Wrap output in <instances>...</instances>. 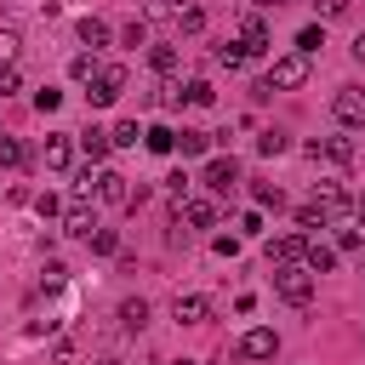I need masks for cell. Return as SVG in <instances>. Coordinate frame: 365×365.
I'll return each instance as SVG.
<instances>
[{
    "label": "cell",
    "mask_w": 365,
    "mask_h": 365,
    "mask_svg": "<svg viewBox=\"0 0 365 365\" xmlns=\"http://www.w3.org/2000/svg\"><path fill=\"white\" fill-rule=\"evenodd\" d=\"M86 245H91L97 257H120V234H114V228H91V234H86Z\"/></svg>",
    "instance_id": "603a6c76"
},
{
    "label": "cell",
    "mask_w": 365,
    "mask_h": 365,
    "mask_svg": "<svg viewBox=\"0 0 365 365\" xmlns=\"http://www.w3.org/2000/svg\"><path fill=\"white\" fill-rule=\"evenodd\" d=\"M211 97H217V91H211V80H188V86H182V103H188V108H205Z\"/></svg>",
    "instance_id": "484cf974"
},
{
    "label": "cell",
    "mask_w": 365,
    "mask_h": 365,
    "mask_svg": "<svg viewBox=\"0 0 365 365\" xmlns=\"http://www.w3.org/2000/svg\"><path fill=\"white\" fill-rule=\"evenodd\" d=\"M205 148H211V131H194V125L177 131V154H205Z\"/></svg>",
    "instance_id": "7402d4cb"
},
{
    "label": "cell",
    "mask_w": 365,
    "mask_h": 365,
    "mask_svg": "<svg viewBox=\"0 0 365 365\" xmlns=\"http://www.w3.org/2000/svg\"><path fill=\"white\" fill-rule=\"evenodd\" d=\"M182 217H188L194 228H217L222 211H217V200H182Z\"/></svg>",
    "instance_id": "e0dca14e"
},
{
    "label": "cell",
    "mask_w": 365,
    "mask_h": 365,
    "mask_svg": "<svg viewBox=\"0 0 365 365\" xmlns=\"http://www.w3.org/2000/svg\"><path fill=\"white\" fill-rule=\"evenodd\" d=\"M211 251H217V257H240V234H217Z\"/></svg>",
    "instance_id": "74e56055"
},
{
    "label": "cell",
    "mask_w": 365,
    "mask_h": 365,
    "mask_svg": "<svg viewBox=\"0 0 365 365\" xmlns=\"http://www.w3.org/2000/svg\"><path fill=\"white\" fill-rule=\"evenodd\" d=\"M17 86H23V74H17V63H6V68H0V97H11Z\"/></svg>",
    "instance_id": "f35d334b"
},
{
    "label": "cell",
    "mask_w": 365,
    "mask_h": 365,
    "mask_svg": "<svg viewBox=\"0 0 365 365\" xmlns=\"http://www.w3.org/2000/svg\"><path fill=\"white\" fill-rule=\"evenodd\" d=\"M319 46H325V29H319V23H308V29L297 34V51H319Z\"/></svg>",
    "instance_id": "4dcf8cb0"
},
{
    "label": "cell",
    "mask_w": 365,
    "mask_h": 365,
    "mask_svg": "<svg viewBox=\"0 0 365 365\" xmlns=\"http://www.w3.org/2000/svg\"><path fill=\"white\" fill-rule=\"evenodd\" d=\"M86 86H91L86 97H91L97 108H108V103H120V97H125V68H120V63H97V74H91Z\"/></svg>",
    "instance_id": "7a4b0ae2"
},
{
    "label": "cell",
    "mask_w": 365,
    "mask_h": 365,
    "mask_svg": "<svg viewBox=\"0 0 365 365\" xmlns=\"http://www.w3.org/2000/svg\"><path fill=\"white\" fill-rule=\"evenodd\" d=\"M148 63H154L160 74H171V68H177V46H154V51H148Z\"/></svg>",
    "instance_id": "1f68e13d"
},
{
    "label": "cell",
    "mask_w": 365,
    "mask_h": 365,
    "mask_svg": "<svg viewBox=\"0 0 365 365\" xmlns=\"http://www.w3.org/2000/svg\"><path fill=\"white\" fill-rule=\"evenodd\" d=\"M285 0H251V11H279Z\"/></svg>",
    "instance_id": "f6af8a7d"
},
{
    "label": "cell",
    "mask_w": 365,
    "mask_h": 365,
    "mask_svg": "<svg viewBox=\"0 0 365 365\" xmlns=\"http://www.w3.org/2000/svg\"><path fill=\"white\" fill-rule=\"evenodd\" d=\"M171 23H177V34H200V29H205V11H200V6H177Z\"/></svg>",
    "instance_id": "ffe728a7"
},
{
    "label": "cell",
    "mask_w": 365,
    "mask_h": 365,
    "mask_svg": "<svg viewBox=\"0 0 365 365\" xmlns=\"http://www.w3.org/2000/svg\"><path fill=\"white\" fill-rule=\"evenodd\" d=\"M80 46L103 51V46H108V23H103V17H80Z\"/></svg>",
    "instance_id": "ac0fdd59"
},
{
    "label": "cell",
    "mask_w": 365,
    "mask_h": 365,
    "mask_svg": "<svg viewBox=\"0 0 365 365\" xmlns=\"http://www.w3.org/2000/svg\"><path fill=\"white\" fill-rule=\"evenodd\" d=\"M34 211H40V217H63V200H57V194H40Z\"/></svg>",
    "instance_id": "ab89813d"
},
{
    "label": "cell",
    "mask_w": 365,
    "mask_h": 365,
    "mask_svg": "<svg viewBox=\"0 0 365 365\" xmlns=\"http://www.w3.org/2000/svg\"><path fill=\"white\" fill-rule=\"evenodd\" d=\"M57 103H63V91H57V86H46V91H34V108H40V114H57Z\"/></svg>",
    "instance_id": "836d02e7"
},
{
    "label": "cell",
    "mask_w": 365,
    "mask_h": 365,
    "mask_svg": "<svg viewBox=\"0 0 365 365\" xmlns=\"http://www.w3.org/2000/svg\"><path fill=\"white\" fill-rule=\"evenodd\" d=\"M177 6H182V0H148V11H154V17H171Z\"/></svg>",
    "instance_id": "7bdbcfd3"
},
{
    "label": "cell",
    "mask_w": 365,
    "mask_h": 365,
    "mask_svg": "<svg viewBox=\"0 0 365 365\" xmlns=\"http://www.w3.org/2000/svg\"><path fill=\"white\" fill-rule=\"evenodd\" d=\"M336 257H342L336 245H319V240H308V245H302V268H308V274H331V268H336Z\"/></svg>",
    "instance_id": "5bb4252c"
},
{
    "label": "cell",
    "mask_w": 365,
    "mask_h": 365,
    "mask_svg": "<svg viewBox=\"0 0 365 365\" xmlns=\"http://www.w3.org/2000/svg\"><path fill=\"white\" fill-rule=\"evenodd\" d=\"M297 222H302V228L314 234V228H325V211H319V205L308 200V205H297Z\"/></svg>",
    "instance_id": "d6a6232c"
},
{
    "label": "cell",
    "mask_w": 365,
    "mask_h": 365,
    "mask_svg": "<svg viewBox=\"0 0 365 365\" xmlns=\"http://www.w3.org/2000/svg\"><path fill=\"white\" fill-rule=\"evenodd\" d=\"M17 51H23V34H17V29H0V68L17 63Z\"/></svg>",
    "instance_id": "83f0119b"
},
{
    "label": "cell",
    "mask_w": 365,
    "mask_h": 365,
    "mask_svg": "<svg viewBox=\"0 0 365 365\" xmlns=\"http://www.w3.org/2000/svg\"><path fill=\"white\" fill-rule=\"evenodd\" d=\"M251 194H257V205H274V211H279V205H285V194H279V188H274V182H257V188H251Z\"/></svg>",
    "instance_id": "d590c367"
},
{
    "label": "cell",
    "mask_w": 365,
    "mask_h": 365,
    "mask_svg": "<svg viewBox=\"0 0 365 365\" xmlns=\"http://www.w3.org/2000/svg\"><path fill=\"white\" fill-rule=\"evenodd\" d=\"M165 188H171V200H188V177H182V171H171V177H165Z\"/></svg>",
    "instance_id": "b9f144b4"
},
{
    "label": "cell",
    "mask_w": 365,
    "mask_h": 365,
    "mask_svg": "<svg viewBox=\"0 0 365 365\" xmlns=\"http://www.w3.org/2000/svg\"><path fill=\"white\" fill-rule=\"evenodd\" d=\"M308 80V51H285V57H274V68H268V86L274 91H297Z\"/></svg>",
    "instance_id": "3957f363"
},
{
    "label": "cell",
    "mask_w": 365,
    "mask_h": 365,
    "mask_svg": "<svg viewBox=\"0 0 365 365\" xmlns=\"http://www.w3.org/2000/svg\"><path fill=\"white\" fill-rule=\"evenodd\" d=\"M97 365H125V359H97Z\"/></svg>",
    "instance_id": "7dc6e473"
},
{
    "label": "cell",
    "mask_w": 365,
    "mask_h": 365,
    "mask_svg": "<svg viewBox=\"0 0 365 365\" xmlns=\"http://www.w3.org/2000/svg\"><path fill=\"white\" fill-rule=\"evenodd\" d=\"M200 182H205L211 194H234V188H240V160H228V154H217V160H205V171H200Z\"/></svg>",
    "instance_id": "277c9868"
},
{
    "label": "cell",
    "mask_w": 365,
    "mask_h": 365,
    "mask_svg": "<svg viewBox=\"0 0 365 365\" xmlns=\"http://www.w3.org/2000/svg\"><path fill=\"white\" fill-rule=\"evenodd\" d=\"M336 251H365V228H342L336 234Z\"/></svg>",
    "instance_id": "8d00e7d4"
},
{
    "label": "cell",
    "mask_w": 365,
    "mask_h": 365,
    "mask_svg": "<svg viewBox=\"0 0 365 365\" xmlns=\"http://www.w3.org/2000/svg\"><path fill=\"white\" fill-rule=\"evenodd\" d=\"M354 217H359V228H365V194H359V200H354Z\"/></svg>",
    "instance_id": "bcb514c9"
},
{
    "label": "cell",
    "mask_w": 365,
    "mask_h": 365,
    "mask_svg": "<svg viewBox=\"0 0 365 365\" xmlns=\"http://www.w3.org/2000/svg\"><path fill=\"white\" fill-rule=\"evenodd\" d=\"M348 6H354V0H314V11H319V17H342Z\"/></svg>",
    "instance_id": "60d3db41"
},
{
    "label": "cell",
    "mask_w": 365,
    "mask_h": 365,
    "mask_svg": "<svg viewBox=\"0 0 365 365\" xmlns=\"http://www.w3.org/2000/svg\"><path fill=\"white\" fill-rule=\"evenodd\" d=\"M177 365H194V359H177Z\"/></svg>",
    "instance_id": "c3c4849f"
},
{
    "label": "cell",
    "mask_w": 365,
    "mask_h": 365,
    "mask_svg": "<svg viewBox=\"0 0 365 365\" xmlns=\"http://www.w3.org/2000/svg\"><path fill=\"white\" fill-rule=\"evenodd\" d=\"M211 63H217V68H240V63H245V46H240V40H228V46H217V51H211Z\"/></svg>",
    "instance_id": "d4e9b609"
},
{
    "label": "cell",
    "mask_w": 365,
    "mask_h": 365,
    "mask_svg": "<svg viewBox=\"0 0 365 365\" xmlns=\"http://www.w3.org/2000/svg\"><path fill=\"white\" fill-rule=\"evenodd\" d=\"M302 245H308L302 234H274V240H268L262 251H268V262L279 268V262H302Z\"/></svg>",
    "instance_id": "4fadbf2b"
},
{
    "label": "cell",
    "mask_w": 365,
    "mask_h": 365,
    "mask_svg": "<svg viewBox=\"0 0 365 365\" xmlns=\"http://www.w3.org/2000/svg\"><path fill=\"white\" fill-rule=\"evenodd\" d=\"M348 51H354V57H359V63H365V29H359V34H354V46H348Z\"/></svg>",
    "instance_id": "ee69618b"
},
{
    "label": "cell",
    "mask_w": 365,
    "mask_h": 365,
    "mask_svg": "<svg viewBox=\"0 0 365 365\" xmlns=\"http://www.w3.org/2000/svg\"><path fill=\"white\" fill-rule=\"evenodd\" d=\"M257 154H285V131H262L257 137Z\"/></svg>",
    "instance_id": "e575fe53"
},
{
    "label": "cell",
    "mask_w": 365,
    "mask_h": 365,
    "mask_svg": "<svg viewBox=\"0 0 365 365\" xmlns=\"http://www.w3.org/2000/svg\"><path fill=\"white\" fill-rule=\"evenodd\" d=\"M314 205L325 211V222H331V217H348V211H354L348 188H336V182H319V188H314Z\"/></svg>",
    "instance_id": "30bf717a"
},
{
    "label": "cell",
    "mask_w": 365,
    "mask_h": 365,
    "mask_svg": "<svg viewBox=\"0 0 365 365\" xmlns=\"http://www.w3.org/2000/svg\"><path fill=\"white\" fill-rule=\"evenodd\" d=\"M137 137H143V131H137V120H120V125L108 131V143H114V148H137Z\"/></svg>",
    "instance_id": "4316f807"
},
{
    "label": "cell",
    "mask_w": 365,
    "mask_h": 365,
    "mask_svg": "<svg viewBox=\"0 0 365 365\" xmlns=\"http://www.w3.org/2000/svg\"><path fill=\"white\" fill-rule=\"evenodd\" d=\"M143 143H148L154 154H177V131H171V125H148V131H143Z\"/></svg>",
    "instance_id": "44dd1931"
},
{
    "label": "cell",
    "mask_w": 365,
    "mask_h": 365,
    "mask_svg": "<svg viewBox=\"0 0 365 365\" xmlns=\"http://www.w3.org/2000/svg\"><path fill=\"white\" fill-rule=\"evenodd\" d=\"M240 46H245V57H262V51H268V23H262L257 11L240 17Z\"/></svg>",
    "instance_id": "9c48e42d"
},
{
    "label": "cell",
    "mask_w": 365,
    "mask_h": 365,
    "mask_svg": "<svg viewBox=\"0 0 365 365\" xmlns=\"http://www.w3.org/2000/svg\"><path fill=\"white\" fill-rule=\"evenodd\" d=\"M91 228H97V211H91V200H68V205H63V234L86 240Z\"/></svg>",
    "instance_id": "ba28073f"
},
{
    "label": "cell",
    "mask_w": 365,
    "mask_h": 365,
    "mask_svg": "<svg viewBox=\"0 0 365 365\" xmlns=\"http://www.w3.org/2000/svg\"><path fill=\"white\" fill-rule=\"evenodd\" d=\"M274 354H279V336H274V331L257 325V331L240 336V359H274Z\"/></svg>",
    "instance_id": "8fae6325"
},
{
    "label": "cell",
    "mask_w": 365,
    "mask_h": 365,
    "mask_svg": "<svg viewBox=\"0 0 365 365\" xmlns=\"http://www.w3.org/2000/svg\"><path fill=\"white\" fill-rule=\"evenodd\" d=\"M0 165H6V171H17V165H29V148H23L17 137H6V131H0Z\"/></svg>",
    "instance_id": "cb8c5ba5"
},
{
    "label": "cell",
    "mask_w": 365,
    "mask_h": 365,
    "mask_svg": "<svg viewBox=\"0 0 365 365\" xmlns=\"http://www.w3.org/2000/svg\"><path fill=\"white\" fill-rule=\"evenodd\" d=\"M97 200H103V205H137L143 194L131 188V177H120V171H97Z\"/></svg>",
    "instance_id": "5b68a950"
},
{
    "label": "cell",
    "mask_w": 365,
    "mask_h": 365,
    "mask_svg": "<svg viewBox=\"0 0 365 365\" xmlns=\"http://www.w3.org/2000/svg\"><path fill=\"white\" fill-rule=\"evenodd\" d=\"M331 114H336L342 125H365V91H359V86H336Z\"/></svg>",
    "instance_id": "8992f818"
},
{
    "label": "cell",
    "mask_w": 365,
    "mask_h": 365,
    "mask_svg": "<svg viewBox=\"0 0 365 365\" xmlns=\"http://www.w3.org/2000/svg\"><path fill=\"white\" fill-rule=\"evenodd\" d=\"M274 297L291 302V308H308V302H314V274H308L302 262H279V268H274Z\"/></svg>",
    "instance_id": "6da1fadb"
},
{
    "label": "cell",
    "mask_w": 365,
    "mask_h": 365,
    "mask_svg": "<svg viewBox=\"0 0 365 365\" xmlns=\"http://www.w3.org/2000/svg\"><path fill=\"white\" fill-rule=\"evenodd\" d=\"M120 40H125V46H148V23H143V17H131V23L120 29Z\"/></svg>",
    "instance_id": "f546056e"
},
{
    "label": "cell",
    "mask_w": 365,
    "mask_h": 365,
    "mask_svg": "<svg viewBox=\"0 0 365 365\" xmlns=\"http://www.w3.org/2000/svg\"><path fill=\"white\" fill-rule=\"evenodd\" d=\"M46 165H51V171H68V165H74V143H68L63 131L46 137Z\"/></svg>",
    "instance_id": "2e32d148"
},
{
    "label": "cell",
    "mask_w": 365,
    "mask_h": 365,
    "mask_svg": "<svg viewBox=\"0 0 365 365\" xmlns=\"http://www.w3.org/2000/svg\"><path fill=\"white\" fill-rule=\"evenodd\" d=\"M68 74H74V80H80V86H86V80H91V74H97V51H80V57H74V63H68Z\"/></svg>",
    "instance_id": "f1b7e54d"
},
{
    "label": "cell",
    "mask_w": 365,
    "mask_h": 365,
    "mask_svg": "<svg viewBox=\"0 0 365 365\" xmlns=\"http://www.w3.org/2000/svg\"><path fill=\"white\" fill-rule=\"evenodd\" d=\"M120 325H125V331H143V325H148V302H143V297H125V302H120Z\"/></svg>",
    "instance_id": "d6986e66"
},
{
    "label": "cell",
    "mask_w": 365,
    "mask_h": 365,
    "mask_svg": "<svg viewBox=\"0 0 365 365\" xmlns=\"http://www.w3.org/2000/svg\"><path fill=\"white\" fill-rule=\"evenodd\" d=\"M308 154H314V160H331V165H348V160H354V143H348V137H314Z\"/></svg>",
    "instance_id": "7c38bea8"
},
{
    "label": "cell",
    "mask_w": 365,
    "mask_h": 365,
    "mask_svg": "<svg viewBox=\"0 0 365 365\" xmlns=\"http://www.w3.org/2000/svg\"><path fill=\"white\" fill-rule=\"evenodd\" d=\"M80 148H86V160H91V165H103L114 143H108V131H97V125H86V131H80Z\"/></svg>",
    "instance_id": "9a60e30c"
},
{
    "label": "cell",
    "mask_w": 365,
    "mask_h": 365,
    "mask_svg": "<svg viewBox=\"0 0 365 365\" xmlns=\"http://www.w3.org/2000/svg\"><path fill=\"white\" fill-rule=\"evenodd\" d=\"M171 319H177V325H205V319H211V297H200V291H182V297L171 302Z\"/></svg>",
    "instance_id": "52a82bcc"
}]
</instances>
